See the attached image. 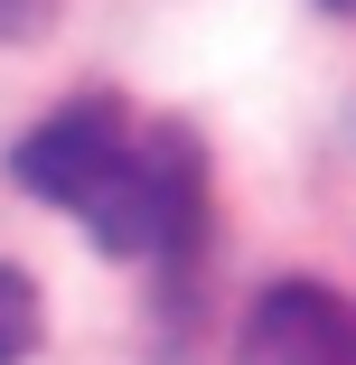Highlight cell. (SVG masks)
<instances>
[{
    "label": "cell",
    "mask_w": 356,
    "mask_h": 365,
    "mask_svg": "<svg viewBox=\"0 0 356 365\" xmlns=\"http://www.w3.org/2000/svg\"><path fill=\"white\" fill-rule=\"evenodd\" d=\"M94 244L103 253H131V262H151L188 235V215H197V140L178 122H160L151 140H122V160L103 169V187L76 206Z\"/></svg>",
    "instance_id": "cell-1"
},
{
    "label": "cell",
    "mask_w": 356,
    "mask_h": 365,
    "mask_svg": "<svg viewBox=\"0 0 356 365\" xmlns=\"http://www.w3.org/2000/svg\"><path fill=\"white\" fill-rule=\"evenodd\" d=\"M122 113H113V94H85V103H66L56 122H38L19 150H10V178L29 187V197H47V206H85L94 187H103V169L122 160Z\"/></svg>",
    "instance_id": "cell-2"
},
{
    "label": "cell",
    "mask_w": 356,
    "mask_h": 365,
    "mask_svg": "<svg viewBox=\"0 0 356 365\" xmlns=\"http://www.w3.org/2000/svg\"><path fill=\"white\" fill-rule=\"evenodd\" d=\"M235 365H356V309L319 281H281L253 300Z\"/></svg>",
    "instance_id": "cell-3"
},
{
    "label": "cell",
    "mask_w": 356,
    "mask_h": 365,
    "mask_svg": "<svg viewBox=\"0 0 356 365\" xmlns=\"http://www.w3.org/2000/svg\"><path fill=\"white\" fill-rule=\"evenodd\" d=\"M38 328H47V309H38V281H19L10 262H0V365L38 356Z\"/></svg>",
    "instance_id": "cell-4"
},
{
    "label": "cell",
    "mask_w": 356,
    "mask_h": 365,
    "mask_svg": "<svg viewBox=\"0 0 356 365\" xmlns=\"http://www.w3.org/2000/svg\"><path fill=\"white\" fill-rule=\"evenodd\" d=\"M66 0H0V47H19V38H47L56 29Z\"/></svg>",
    "instance_id": "cell-5"
},
{
    "label": "cell",
    "mask_w": 356,
    "mask_h": 365,
    "mask_svg": "<svg viewBox=\"0 0 356 365\" xmlns=\"http://www.w3.org/2000/svg\"><path fill=\"white\" fill-rule=\"evenodd\" d=\"M328 10H347V19H356V0H328Z\"/></svg>",
    "instance_id": "cell-6"
}]
</instances>
